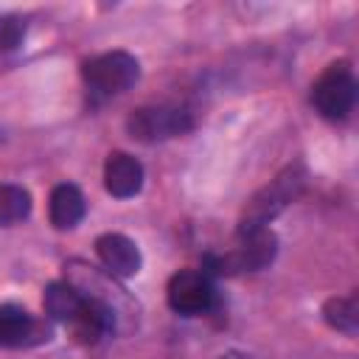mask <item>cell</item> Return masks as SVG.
Instances as JSON below:
<instances>
[{
	"label": "cell",
	"instance_id": "13",
	"mask_svg": "<svg viewBox=\"0 0 359 359\" xmlns=\"http://www.w3.org/2000/svg\"><path fill=\"white\" fill-rule=\"evenodd\" d=\"M31 213V194L22 185H0V227L17 224Z\"/></svg>",
	"mask_w": 359,
	"mask_h": 359
},
{
	"label": "cell",
	"instance_id": "10",
	"mask_svg": "<svg viewBox=\"0 0 359 359\" xmlns=\"http://www.w3.org/2000/svg\"><path fill=\"white\" fill-rule=\"evenodd\" d=\"M84 303H87V297H84L73 283H67V280H53V283H48V289H45V294H42L45 314H48L50 320H56V323H65V325L84 309Z\"/></svg>",
	"mask_w": 359,
	"mask_h": 359
},
{
	"label": "cell",
	"instance_id": "14",
	"mask_svg": "<svg viewBox=\"0 0 359 359\" xmlns=\"http://www.w3.org/2000/svg\"><path fill=\"white\" fill-rule=\"evenodd\" d=\"M22 34H25V25H22L17 17L3 20V22H0V50H11V48H17L20 39H22Z\"/></svg>",
	"mask_w": 359,
	"mask_h": 359
},
{
	"label": "cell",
	"instance_id": "4",
	"mask_svg": "<svg viewBox=\"0 0 359 359\" xmlns=\"http://www.w3.org/2000/svg\"><path fill=\"white\" fill-rule=\"evenodd\" d=\"M194 121L182 107H168V104H157V107H137L129 118H126V129L135 140L140 143H157V140H168V137H180L185 132H191Z\"/></svg>",
	"mask_w": 359,
	"mask_h": 359
},
{
	"label": "cell",
	"instance_id": "9",
	"mask_svg": "<svg viewBox=\"0 0 359 359\" xmlns=\"http://www.w3.org/2000/svg\"><path fill=\"white\" fill-rule=\"evenodd\" d=\"M104 185L115 199H129L143 188V165L126 151H112L104 163Z\"/></svg>",
	"mask_w": 359,
	"mask_h": 359
},
{
	"label": "cell",
	"instance_id": "8",
	"mask_svg": "<svg viewBox=\"0 0 359 359\" xmlns=\"http://www.w3.org/2000/svg\"><path fill=\"white\" fill-rule=\"evenodd\" d=\"M95 252L101 258V264L118 275V278H132L140 272V250L132 238H126L123 233H104L95 238Z\"/></svg>",
	"mask_w": 359,
	"mask_h": 359
},
{
	"label": "cell",
	"instance_id": "1",
	"mask_svg": "<svg viewBox=\"0 0 359 359\" xmlns=\"http://www.w3.org/2000/svg\"><path fill=\"white\" fill-rule=\"evenodd\" d=\"M306 180H309L306 168H303L300 163H292V165H286L272 182H266L261 191H255V194L247 199V205H244V210H241V216H238V236L252 233V230H261V227H266L275 216H280V213L303 194Z\"/></svg>",
	"mask_w": 359,
	"mask_h": 359
},
{
	"label": "cell",
	"instance_id": "11",
	"mask_svg": "<svg viewBox=\"0 0 359 359\" xmlns=\"http://www.w3.org/2000/svg\"><path fill=\"white\" fill-rule=\"evenodd\" d=\"M81 219H84V194L70 182L56 185L50 191V224L56 230H73Z\"/></svg>",
	"mask_w": 359,
	"mask_h": 359
},
{
	"label": "cell",
	"instance_id": "12",
	"mask_svg": "<svg viewBox=\"0 0 359 359\" xmlns=\"http://www.w3.org/2000/svg\"><path fill=\"white\" fill-rule=\"evenodd\" d=\"M323 320H325L331 328H337V331L353 337V334L359 331V300H356V294H348V297H328V300L323 303Z\"/></svg>",
	"mask_w": 359,
	"mask_h": 359
},
{
	"label": "cell",
	"instance_id": "15",
	"mask_svg": "<svg viewBox=\"0 0 359 359\" xmlns=\"http://www.w3.org/2000/svg\"><path fill=\"white\" fill-rule=\"evenodd\" d=\"M222 359H247V356H241V353H224Z\"/></svg>",
	"mask_w": 359,
	"mask_h": 359
},
{
	"label": "cell",
	"instance_id": "3",
	"mask_svg": "<svg viewBox=\"0 0 359 359\" xmlns=\"http://www.w3.org/2000/svg\"><path fill=\"white\" fill-rule=\"evenodd\" d=\"M81 76L90 90L101 95H115V93L129 90L140 79V65L126 50H109V53L87 59L81 67Z\"/></svg>",
	"mask_w": 359,
	"mask_h": 359
},
{
	"label": "cell",
	"instance_id": "2",
	"mask_svg": "<svg viewBox=\"0 0 359 359\" xmlns=\"http://www.w3.org/2000/svg\"><path fill=\"white\" fill-rule=\"evenodd\" d=\"M311 104L325 121H345L356 104V79L351 62H331L311 84Z\"/></svg>",
	"mask_w": 359,
	"mask_h": 359
},
{
	"label": "cell",
	"instance_id": "5",
	"mask_svg": "<svg viewBox=\"0 0 359 359\" xmlns=\"http://www.w3.org/2000/svg\"><path fill=\"white\" fill-rule=\"evenodd\" d=\"M278 252V236L269 230V227H261V230H252V233H244L241 236V244L227 252V255H219V258H210L213 269L219 275H238V272H258L264 269L266 264H272Z\"/></svg>",
	"mask_w": 359,
	"mask_h": 359
},
{
	"label": "cell",
	"instance_id": "6",
	"mask_svg": "<svg viewBox=\"0 0 359 359\" xmlns=\"http://www.w3.org/2000/svg\"><path fill=\"white\" fill-rule=\"evenodd\" d=\"M165 297L177 314L194 317V314H202L210 309L213 283L202 269H180L171 275V280L165 286Z\"/></svg>",
	"mask_w": 359,
	"mask_h": 359
},
{
	"label": "cell",
	"instance_id": "7",
	"mask_svg": "<svg viewBox=\"0 0 359 359\" xmlns=\"http://www.w3.org/2000/svg\"><path fill=\"white\" fill-rule=\"evenodd\" d=\"M42 339H48V328L36 323L22 306H0V348H25Z\"/></svg>",
	"mask_w": 359,
	"mask_h": 359
}]
</instances>
